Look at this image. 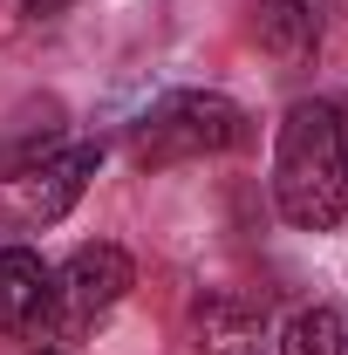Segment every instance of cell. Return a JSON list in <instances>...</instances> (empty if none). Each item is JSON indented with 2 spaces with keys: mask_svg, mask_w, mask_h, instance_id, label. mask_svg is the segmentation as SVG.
<instances>
[{
  "mask_svg": "<svg viewBox=\"0 0 348 355\" xmlns=\"http://www.w3.org/2000/svg\"><path fill=\"white\" fill-rule=\"evenodd\" d=\"M335 130H342V164H348V110H335Z\"/></svg>",
  "mask_w": 348,
  "mask_h": 355,
  "instance_id": "8fae6325",
  "label": "cell"
},
{
  "mask_svg": "<svg viewBox=\"0 0 348 355\" xmlns=\"http://www.w3.org/2000/svg\"><path fill=\"white\" fill-rule=\"evenodd\" d=\"M191 342H198V355H260L266 308L246 294H205L191 308Z\"/></svg>",
  "mask_w": 348,
  "mask_h": 355,
  "instance_id": "277c9868",
  "label": "cell"
},
{
  "mask_svg": "<svg viewBox=\"0 0 348 355\" xmlns=\"http://www.w3.org/2000/svg\"><path fill=\"white\" fill-rule=\"evenodd\" d=\"M280 355H348V328L335 308H301L280 335Z\"/></svg>",
  "mask_w": 348,
  "mask_h": 355,
  "instance_id": "9c48e42d",
  "label": "cell"
},
{
  "mask_svg": "<svg viewBox=\"0 0 348 355\" xmlns=\"http://www.w3.org/2000/svg\"><path fill=\"white\" fill-rule=\"evenodd\" d=\"M96 164H103L96 144H76V150H62V157L35 164V171L21 178V205H28L35 219H62V212L82 198V184L96 178Z\"/></svg>",
  "mask_w": 348,
  "mask_h": 355,
  "instance_id": "52a82bcc",
  "label": "cell"
},
{
  "mask_svg": "<svg viewBox=\"0 0 348 355\" xmlns=\"http://www.w3.org/2000/svg\"><path fill=\"white\" fill-rule=\"evenodd\" d=\"M253 35L273 62L301 69L321 48V14H314V0H253Z\"/></svg>",
  "mask_w": 348,
  "mask_h": 355,
  "instance_id": "ba28073f",
  "label": "cell"
},
{
  "mask_svg": "<svg viewBox=\"0 0 348 355\" xmlns=\"http://www.w3.org/2000/svg\"><path fill=\"white\" fill-rule=\"evenodd\" d=\"M137 266L123 246H82L76 260L55 273V308H48V321H62V335H82L89 321H103V314L116 308L123 294H130Z\"/></svg>",
  "mask_w": 348,
  "mask_h": 355,
  "instance_id": "3957f363",
  "label": "cell"
},
{
  "mask_svg": "<svg viewBox=\"0 0 348 355\" xmlns=\"http://www.w3.org/2000/svg\"><path fill=\"white\" fill-rule=\"evenodd\" d=\"M232 144H246V110L212 89H177L157 110H143L130 130L137 164H191V157H212Z\"/></svg>",
  "mask_w": 348,
  "mask_h": 355,
  "instance_id": "7a4b0ae2",
  "label": "cell"
},
{
  "mask_svg": "<svg viewBox=\"0 0 348 355\" xmlns=\"http://www.w3.org/2000/svg\"><path fill=\"white\" fill-rule=\"evenodd\" d=\"M273 198L280 219L301 232H328L348 212V164H342V130L328 103H294L280 116L273 144Z\"/></svg>",
  "mask_w": 348,
  "mask_h": 355,
  "instance_id": "6da1fadb",
  "label": "cell"
},
{
  "mask_svg": "<svg viewBox=\"0 0 348 355\" xmlns=\"http://www.w3.org/2000/svg\"><path fill=\"white\" fill-rule=\"evenodd\" d=\"M21 7H28V14H35V21H48V14H62V7H69V0H21Z\"/></svg>",
  "mask_w": 348,
  "mask_h": 355,
  "instance_id": "30bf717a",
  "label": "cell"
},
{
  "mask_svg": "<svg viewBox=\"0 0 348 355\" xmlns=\"http://www.w3.org/2000/svg\"><path fill=\"white\" fill-rule=\"evenodd\" d=\"M55 144H62V103L55 96H28L0 123V178H28L35 164H48Z\"/></svg>",
  "mask_w": 348,
  "mask_h": 355,
  "instance_id": "5b68a950",
  "label": "cell"
},
{
  "mask_svg": "<svg viewBox=\"0 0 348 355\" xmlns=\"http://www.w3.org/2000/svg\"><path fill=\"white\" fill-rule=\"evenodd\" d=\"M55 308V273L28 246H0V328H42Z\"/></svg>",
  "mask_w": 348,
  "mask_h": 355,
  "instance_id": "8992f818",
  "label": "cell"
}]
</instances>
